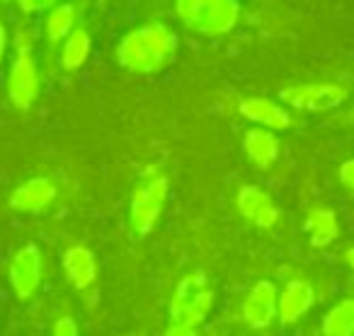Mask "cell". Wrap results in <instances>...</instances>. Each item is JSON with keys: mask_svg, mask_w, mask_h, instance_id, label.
Returning <instances> with one entry per match:
<instances>
[{"mask_svg": "<svg viewBox=\"0 0 354 336\" xmlns=\"http://www.w3.org/2000/svg\"><path fill=\"white\" fill-rule=\"evenodd\" d=\"M177 51V37L162 22H151L129 32L117 46V61L131 73H158Z\"/></svg>", "mask_w": 354, "mask_h": 336, "instance_id": "6da1fadb", "label": "cell"}, {"mask_svg": "<svg viewBox=\"0 0 354 336\" xmlns=\"http://www.w3.org/2000/svg\"><path fill=\"white\" fill-rule=\"evenodd\" d=\"M214 307V290L204 273H189L177 283L170 300V326L167 334H189L204 324Z\"/></svg>", "mask_w": 354, "mask_h": 336, "instance_id": "7a4b0ae2", "label": "cell"}, {"mask_svg": "<svg viewBox=\"0 0 354 336\" xmlns=\"http://www.w3.org/2000/svg\"><path fill=\"white\" fill-rule=\"evenodd\" d=\"M177 17L185 27L204 37H223L238 25V0H175Z\"/></svg>", "mask_w": 354, "mask_h": 336, "instance_id": "3957f363", "label": "cell"}, {"mask_svg": "<svg viewBox=\"0 0 354 336\" xmlns=\"http://www.w3.org/2000/svg\"><path fill=\"white\" fill-rule=\"evenodd\" d=\"M167 199V179L151 170L146 179L136 186L131 196V206H129V220H131L133 233L148 235L156 228L158 218L162 213V206Z\"/></svg>", "mask_w": 354, "mask_h": 336, "instance_id": "277c9868", "label": "cell"}, {"mask_svg": "<svg viewBox=\"0 0 354 336\" xmlns=\"http://www.w3.org/2000/svg\"><path fill=\"white\" fill-rule=\"evenodd\" d=\"M289 107L301 109V112H330L344 104L347 90L342 85L333 83H310V85H294V88L281 90L279 95Z\"/></svg>", "mask_w": 354, "mask_h": 336, "instance_id": "5b68a950", "label": "cell"}, {"mask_svg": "<svg viewBox=\"0 0 354 336\" xmlns=\"http://www.w3.org/2000/svg\"><path fill=\"white\" fill-rule=\"evenodd\" d=\"M41 273H44V257H41L37 244H25L17 249L10 261V286L20 300H30L41 286Z\"/></svg>", "mask_w": 354, "mask_h": 336, "instance_id": "8992f818", "label": "cell"}, {"mask_svg": "<svg viewBox=\"0 0 354 336\" xmlns=\"http://www.w3.org/2000/svg\"><path fill=\"white\" fill-rule=\"evenodd\" d=\"M39 95V68L32 54H17L8 73V97L17 109H30Z\"/></svg>", "mask_w": 354, "mask_h": 336, "instance_id": "52a82bcc", "label": "cell"}, {"mask_svg": "<svg viewBox=\"0 0 354 336\" xmlns=\"http://www.w3.org/2000/svg\"><path fill=\"white\" fill-rule=\"evenodd\" d=\"M279 290L272 281H257L243 300V322L252 329H267L277 319Z\"/></svg>", "mask_w": 354, "mask_h": 336, "instance_id": "ba28073f", "label": "cell"}, {"mask_svg": "<svg viewBox=\"0 0 354 336\" xmlns=\"http://www.w3.org/2000/svg\"><path fill=\"white\" fill-rule=\"evenodd\" d=\"M315 290L304 278H291L279 290V305H277V317L284 326H291L313 307Z\"/></svg>", "mask_w": 354, "mask_h": 336, "instance_id": "9c48e42d", "label": "cell"}, {"mask_svg": "<svg viewBox=\"0 0 354 336\" xmlns=\"http://www.w3.org/2000/svg\"><path fill=\"white\" fill-rule=\"evenodd\" d=\"M236 206L243 218L250 220L252 225H257L262 230H270L279 220V210H277L274 201L260 186H252V184L243 186L236 196Z\"/></svg>", "mask_w": 354, "mask_h": 336, "instance_id": "30bf717a", "label": "cell"}, {"mask_svg": "<svg viewBox=\"0 0 354 336\" xmlns=\"http://www.w3.org/2000/svg\"><path fill=\"white\" fill-rule=\"evenodd\" d=\"M56 199V186L46 177H32L10 194V206L20 213H41Z\"/></svg>", "mask_w": 354, "mask_h": 336, "instance_id": "8fae6325", "label": "cell"}, {"mask_svg": "<svg viewBox=\"0 0 354 336\" xmlns=\"http://www.w3.org/2000/svg\"><path fill=\"white\" fill-rule=\"evenodd\" d=\"M241 114L245 119H250L257 126L272 128V131H284L291 126V117L281 104L272 102L267 97H248L241 102Z\"/></svg>", "mask_w": 354, "mask_h": 336, "instance_id": "7c38bea8", "label": "cell"}, {"mask_svg": "<svg viewBox=\"0 0 354 336\" xmlns=\"http://www.w3.org/2000/svg\"><path fill=\"white\" fill-rule=\"evenodd\" d=\"M64 271L68 283L75 290H85L95 283L97 278V261H95V254L90 252L83 244H75L68 252L64 254Z\"/></svg>", "mask_w": 354, "mask_h": 336, "instance_id": "4fadbf2b", "label": "cell"}, {"mask_svg": "<svg viewBox=\"0 0 354 336\" xmlns=\"http://www.w3.org/2000/svg\"><path fill=\"white\" fill-rule=\"evenodd\" d=\"M243 148H245V155L255 162L257 167H270L272 162L279 157V141H277L274 131L272 128H250V131L243 136Z\"/></svg>", "mask_w": 354, "mask_h": 336, "instance_id": "5bb4252c", "label": "cell"}, {"mask_svg": "<svg viewBox=\"0 0 354 336\" xmlns=\"http://www.w3.org/2000/svg\"><path fill=\"white\" fill-rule=\"evenodd\" d=\"M306 233L310 235L313 247H328L339 235L337 215L330 208H313L306 215Z\"/></svg>", "mask_w": 354, "mask_h": 336, "instance_id": "9a60e30c", "label": "cell"}, {"mask_svg": "<svg viewBox=\"0 0 354 336\" xmlns=\"http://www.w3.org/2000/svg\"><path fill=\"white\" fill-rule=\"evenodd\" d=\"M75 12L78 10L71 3H56V6H51V10L46 12V20H44V34L51 44H59V41H64L73 32Z\"/></svg>", "mask_w": 354, "mask_h": 336, "instance_id": "2e32d148", "label": "cell"}, {"mask_svg": "<svg viewBox=\"0 0 354 336\" xmlns=\"http://www.w3.org/2000/svg\"><path fill=\"white\" fill-rule=\"evenodd\" d=\"M323 334L352 336L354 334V297H344L323 317Z\"/></svg>", "mask_w": 354, "mask_h": 336, "instance_id": "e0dca14e", "label": "cell"}, {"mask_svg": "<svg viewBox=\"0 0 354 336\" xmlns=\"http://www.w3.org/2000/svg\"><path fill=\"white\" fill-rule=\"evenodd\" d=\"M90 56V34L85 30H73L61 46V66L66 70H78Z\"/></svg>", "mask_w": 354, "mask_h": 336, "instance_id": "ac0fdd59", "label": "cell"}, {"mask_svg": "<svg viewBox=\"0 0 354 336\" xmlns=\"http://www.w3.org/2000/svg\"><path fill=\"white\" fill-rule=\"evenodd\" d=\"M35 39H37L35 27L27 25V22H20L15 30V51L17 54H30L32 46H35Z\"/></svg>", "mask_w": 354, "mask_h": 336, "instance_id": "d6986e66", "label": "cell"}, {"mask_svg": "<svg viewBox=\"0 0 354 336\" xmlns=\"http://www.w3.org/2000/svg\"><path fill=\"white\" fill-rule=\"evenodd\" d=\"M54 334L56 336H75L78 334V324H75L73 317H61L54 324Z\"/></svg>", "mask_w": 354, "mask_h": 336, "instance_id": "ffe728a7", "label": "cell"}, {"mask_svg": "<svg viewBox=\"0 0 354 336\" xmlns=\"http://www.w3.org/2000/svg\"><path fill=\"white\" fill-rule=\"evenodd\" d=\"M339 181H342V186L349 194H354V160L342 162V167H339Z\"/></svg>", "mask_w": 354, "mask_h": 336, "instance_id": "44dd1931", "label": "cell"}, {"mask_svg": "<svg viewBox=\"0 0 354 336\" xmlns=\"http://www.w3.org/2000/svg\"><path fill=\"white\" fill-rule=\"evenodd\" d=\"M15 3L25 15H35V12H39L41 8H46L44 0H15Z\"/></svg>", "mask_w": 354, "mask_h": 336, "instance_id": "7402d4cb", "label": "cell"}, {"mask_svg": "<svg viewBox=\"0 0 354 336\" xmlns=\"http://www.w3.org/2000/svg\"><path fill=\"white\" fill-rule=\"evenodd\" d=\"M6 51H8V30H6V25L0 22V61L6 59Z\"/></svg>", "mask_w": 354, "mask_h": 336, "instance_id": "603a6c76", "label": "cell"}, {"mask_svg": "<svg viewBox=\"0 0 354 336\" xmlns=\"http://www.w3.org/2000/svg\"><path fill=\"white\" fill-rule=\"evenodd\" d=\"M347 264L354 268V247H352V249H347Z\"/></svg>", "mask_w": 354, "mask_h": 336, "instance_id": "cb8c5ba5", "label": "cell"}, {"mask_svg": "<svg viewBox=\"0 0 354 336\" xmlns=\"http://www.w3.org/2000/svg\"><path fill=\"white\" fill-rule=\"evenodd\" d=\"M56 3H59V0H44V6H46V8H51V6H56Z\"/></svg>", "mask_w": 354, "mask_h": 336, "instance_id": "d4e9b609", "label": "cell"}]
</instances>
